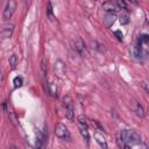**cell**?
I'll list each match as a JSON object with an SVG mask.
<instances>
[{
    "instance_id": "1",
    "label": "cell",
    "mask_w": 149,
    "mask_h": 149,
    "mask_svg": "<svg viewBox=\"0 0 149 149\" xmlns=\"http://www.w3.org/2000/svg\"><path fill=\"white\" fill-rule=\"evenodd\" d=\"M141 142V136L133 129H122L119 134L118 144L121 148H130Z\"/></svg>"
},
{
    "instance_id": "2",
    "label": "cell",
    "mask_w": 149,
    "mask_h": 149,
    "mask_svg": "<svg viewBox=\"0 0 149 149\" xmlns=\"http://www.w3.org/2000/svg\"><path fill=\"white\" fill-rule=\"evenodd\" d=\"M63 106H64L65 116L70 121H73L74 120V108H73V101L70 95H65L63 98Z\"/></svg>"
},
{
    "instance_id": "3",
    "label": "cell",
    "mask_w": 149,
    "mask_h": 149,
    "mask_svg": "<svg viewBox=\"0 0 149 149\" xmlns=\"http://www.w3.org/2000/svg\"><path fill=\"white\" fill-rule=\"evenodd\" d=\"M16 6H17V2L16 0H8L6 6H5V9H3V13H2V19L3 20H9L14 13H15V9H16Z\"/></svg>"
},
{
    "instance_id": "4",
    "label": "cell",
    "mask_w": 149,
    "mask_h": 149,
    "mask_svg": "<svg viewBox=\"0 0 149 149\" xmlns=\"http://www.w3.org/2000/svg\"><path fill=\"white\" fill-rule=\"evenodd\" d=\"M55 134L58 139H61L63 141H70V132H69L68 127L63 123H57V126L55 128Z\"/></svg>"
},
{
    "instance_id": "5",
    "label": "cell",
    "mask_w": 149,
    "mask_h": 149,
    "mask_svg": "<svg viewBox=\"0 0 149 149\" xmlns=\"http://www.w3.org/2000/svg\"><path fill=\"white\" fill-rule=\"evenodd\" d=\"M78 128H79V132L81 134V136L85 139L86 142H88V139H90V135H88V127H87V121L86 119L80 115L78 118Z\"/></svg>"
},
{
    "instance_id": "6",
    "label": "cell",
    "mask_w": 149,
    "mask_h": 149,
    "mask_svg": "<svg viewBox=\"0 0 149 149\" xmlns=\"http://www.w3.org/2000/svg\"><path fill=\"white\" fill-rule=\"evenodd\" d=\"M130 108H132L133 112L136 114V116H139V118H141V119L146 116V111H144L143 106H142L140 102H137V101H135V100H132V101H130Z\"/></svg>"
},
{
    "instance_id": "7",
    "label": "cell",
    "mask_w": 149,
    "mask_h": 149,
    "mask_svg": "<svg viewBox=\"0 0 149 149\" xmlns=\"http://www.w3.org/2000/svg\"><path fill=\"white\" fill-rule=\"evenodd\" d=\"M54 69H55V73H56V76H57V77H59V78H64L66 69H65V64H64L61 59L56 61Z\"/></svg>"
},
{
    "instance_id": "8",
    "label": "cell",
    "mask_w": 149,
    "mask_h": 149,
    "mask_svg": "<svg viewBox=\"0 0 149 149\" xmlns=\"http://www.w3.org/2000/svg\"><path fill=\"white\" fill-rule=\"evenodd\" d=\"M74 49L77 50V52L80 55V56H84L86 54V47H85V43L81 38H78L74 43Z\"/></svg>"
},
{
    "instance_id": "9",
    "label": "cell",
    "mask_w": 149,
    "mask_h": 149,
    "mask_svg": "<svg viewBox=\"0 0 149 149\" xmlns=\"http://www.w3.org/2000/svg\"><path fill=\"white\" fill-rule=\"evenodd\" d=\"M102 9L106 12V13H115L118 10L115 3L112 1V0H108V1H105L102 3Z\"/></svg>"
},
{
    "instance_id": "10",
    "label": "cell",
    "mask_w": 149,
    "mask_h": 149,
    "mask_svg": "<svg viewBox=\"0 0 149 149\" xmlns=\"http://www.w3.org/2000/svg\"><path fill=\"white\" fill-rule=\"evenodd\" d=\"M47 132H45V128L41 132H38L37 134V139H36V147L37 148H41L44 143H45V140H47Z\"/></svg>"
},
{
    "instance_id": "11",
    "label": "cell",
    "mask_w": 149,
    "mask_h": 149,
    "mask_svg": "<svg viewBox=\"0 0 149 149\" xmlns=\"http://www.w3.org/2000/svg\"><path fill=\"white\" fill-rule=\"evenodd\" d=\"M47 90H48V93H49L52 98H57V97H58V87H57V84H56V83L50 81V83L47 85Z\"/></svg>"
},
{
    "instance_id": "12",
    "label": "cell",
    "mask_w": 149,
    "mask_h": 149,
    "mask_svg": "<svg viewBox=\"0 0 149 149\" xmlns=\"http://www.w3.org/2000/svg\"><path fill=\"white\" fill-rule=\"evenodd\" d=\"M13 30H14V24H8L2 29V31L0 33V36L2 38H9L13 34Z\"/></svg>"
},
{
    "instance_id": "13",
    "label": "cell",
    "mask_w": 149,
    "mask_h": 149,
    "mask_svg": "<svg viewBox=\"0 0 149 149\" xmlns=\"http://www.w3.org/2000/svg\"><path fill=\"white\" fill-rule=\"evenodd\" d=\"M115 21V14L114 13H107L105 19H104V23L106 27H111Z\"/></svg>"
},
{
    "instance_id": "14",
    "label": "cell",
    "mask_w": 149,
    "mask_h": 149,
    "mask_svg": "<svg viewBox=\"0 0 149 149\" xmlns=\"http://www.w3.org/2000/svg\"><path fill=\"white\" fill-rule=\"evenodd\" d=\"M8 62H9V65H10V69L12 70H14L15 68H16V65H17V56L16 55H10L9 56V58H8Z\"/></svg>"
},
{
    "instance_id": "15",
    "label": "cell",
    "mask_w": 149,
    "mask_h": 149,
    "mask_svg": "<svg viewBox=\"0 0 149 149\" xmlns=\"http://www.w3.org/2000/svg\"><path fill=\"white\" fill-rule=\"evenodd\" d=\"M113 2L115 3V6H116V8H118V9L123 10V9H126V8H127V5H126L125 0H113Z\"/></svg>"
},
{
    "instance_id": "16",
    "label": "cell",
    "mask_w": 149,
    "mask_h": 149,
    "mask_svg": "<svg viewBox=\"0 0 149 149\" xmlns=\"http://www.w3.org/2000/svg\"><path fill=\"white\" fill-rule=\"evenodd\" d=\"M13 84H14V87H21L22 86V84H23V79H22V77H20V76H17V77H15L14 79H13Z\"/></svg>"
},
{
    "instance_id": "17",
    "label": "cell",
    "mask_w": 149,
    "mask_h": 149,
    "mask_svg": "<svg viewBox=\"0 0 149 149\" xmlns=\"http://www.w3.org/2000/svg\"><path fill=\"white\" fill-rule=\"evenodd\" d=\"M119 20H120L121 24H127V23L129 22V16H128L127 14H121V15L119 16Z\"/></svg>"
},
{
    "instance_id": "18",
    "label": "cell",
    "mask_w": 149,
    "mask_h": 149,
    "mask_svg": "<svg viewBox=\"0 0 149 149\" xmlns=\"http://www.w3.org/2000/svg\"><path fill=\"white\" fill-rule=\"evenodd\" d=\"M41 72H42V76H45V73H47V63H45L44 58H42V61H41Z\"/></svg>"
},
{
    "instance_id": "19",
    "label": "cell",
    "mask_w": 149,
    "mask_h": 149,
    "mask_svg": "<svg viewBox=\"0 0 149 149\" xmlns=\"http://www.w3.org/2000/svg\"><path fill=\"white\" fill-rule=\"evenodd\" d=\"M95 139H97V142L101 146V147H104V148H106L107 147V143H106V141H105V139L104 137H100V136H95Z\"/></svg>"
},
{
    "instance_id": "20",
    "label": "cell",
    "mask_w": 149,
    "mask_h": 149,
    "mask_svg": "<svg viewBox=\"0 0 149 149\" xmlns=\"http://www.w3.org/2000/svg\"><path fill=\"white\" fill-rule=\"evenodd\" d=\"M47 13H48V16L50 17V20H54V15H52V7H51V3H50V2L48 3V9H47Z\"/></svg>"
},
{
    "instance_id": "21",
    "label": "cell",
    "mask_w": 149,
    "mask_h": 149,
    "mask_svg": "<svg viewBox=\"0 0 149 149\" xmlns=\"http://www.w3.org/2000/svg\"><path fill=\"white\" fill-rule=\"evenodd\" d=\"M141 86L143 87V90H144V93H148V84H147V81H142L141 83Z\"/></svg>"
},
{
    "instance_id": "22",
    "label": "cell",
    "mask_w": 149,
    "mask_h": 149,
    "mask_svg": "<svg viewBox=\"0 0 149 149\" xmlns=\"http://www.w3.org/2000/svg\"><path fill=\"white\" fill-rule=\"evenodd\" d=\"M114 34L118 36V40H119V41H122V33H121L120 30H116Z\"/></svg>"
},
{
    "instance_id": "23",
    "label": "cell",
    "mask_w": 149,
    "mask_h": 149,
    "mask_svg": "<svg viewBox=\"0 0 149 149\" xmlns=\"http://www.w3.org/2000/svg\"><path fill=\"white\" fill-rule=\"evenodd\" d=\"M2 83H3V78H2V73L0 71V85H2Z\"/></svg>"
}]
</instances>
